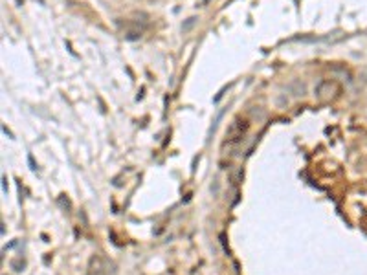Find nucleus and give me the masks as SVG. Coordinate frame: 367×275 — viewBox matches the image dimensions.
I'll return each instance as SVG.
<instances>
[{"label":"nucleus","instance_id":"f257e3e1","mask_svg":"<svg viewBox=\"0 0 367 275\" xmlns=\"http://www.w3.org/2000/svg\"><path fill=\"white\" fill-rule=\"evenodd\" d=\"M286 90L296 97H303L307 94V86H305V82H301V79H292V81L286 84Z\"/></svg>","mask_w":367,"mask_h":275},{"label":"nucleus","instance_id":"f03ea898","mask_svg":"<svg viewBox=\"0 0 367 275\" xmlns=\"http://www.w3.org/2000/svg\"><path fill=\"white\" fill-rule=\"evenodd\" d=\"M140 37H141V29H129V31L125 33V39H127V41H138Z\"/></svg>","mask_w":367,"mask_h":275},{"label":"nucleus","instance_id":"7ed1b4c3","mask_svg":"<svg viewBox=\"0 0 367 275\" xmlns=\"http://www.w3.org/2000/svg\"><path fill=\"white\" fill-rule=\"evenodd\" d=\"M9 264H11V268H13L15 272H22V270H24V266H26V262L22 261V259H13Z\"/></svg>","mask_w":367,"mask_h":275},{"label":"nucleus","instance_id":"20e7f679","mask_svg":"<svg viewBox=\"0 0 367 275\" xmlns=\"http://www.w3.org/2000/svg\"><path fill=\"white\" fill-rule=\"evenodd\" d=\"M197 21H198L197 17H189V19H187V21L182 24V31H189V29H191V28L197 24Z\"/></svg>","mask_w":367,"mask_h":275}]
</instances>
